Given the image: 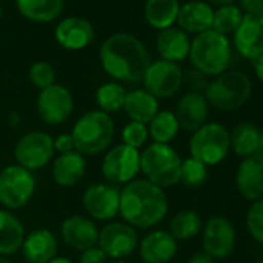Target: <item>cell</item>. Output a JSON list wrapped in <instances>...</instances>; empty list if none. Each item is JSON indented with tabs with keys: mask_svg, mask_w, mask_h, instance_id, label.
Instances as JSON below:
<instances>
[{
	"mask_svg": "<svg viewBox=\"0 0 263 263\" xmlns=\"http://www.w3.org/2000/svg\"><path fill=\"white\" fill-rule=\"evenodd\" d=\"M105 261H107V255L99 249V246H93L82 251L79 258V263H105Z\"/></svg>",
	"mask_w": 263,
	"mask_h": 263,
	"instance_id": "obj_40",
	"label": "cell"
},
{
	"mask_svg": "<svg viewBox=\"0 0 263 263\" xmlns=\"http://www.w3.org/2000/svg\"><path fill=\"white\" fill-rule=\"evenodd\" d=\"M237 192L248 201L263 198V155L255 154L243 158L234 177Z\"/></svg>",
	"mask_w": 263,
	"mask_h": 263,
	"instance_id": "obj_17",
	"label": "cell"
},
{
	"mask_svg": "<svg viewBox=\"0 0 263 263\" xmlns=\"http://www.w3.org/2000/svg\"><path fill=\"white\" fill-rule=\"evenodd\" d=\"M237 245V232L226 217H212L201 228V246L214 260L229 257Z\"/></svg>",
	"mask_w": 263,
	"mask_h": 263,
	"instance_id": "obj_10",
	"label": "cell"
},
{
	"mask_svg": "<svg viewBox=\"0 0 263 263\" xmlns=\"http://www.w3.org/2000/svg\"><path fill=\"white\" fill-rule=\"evenodd\" d=\"M21 249L28 263H48L56 257L58 238L48 229H36L25 237Z\"/></svg>",
	"mask_w": 263,
	"mask_h": 263,
	"instance_id": "obj_22",
	"label": "cell"
},
{
	"mask_svg": "<svg viewBox=\"0 0 263 263\" xmlns=\"http://www.w3.org/2000/svg\"><path fill=\"white\" fill-rule=\"evenodd\" d=\"M48 263H73V261L70 258H67V257H54Z\"/></svg>",
	"mask_w": 263,
	"mask_h": 263,
	"instance_id": "obj_47",
	"label": "cell"
},
{
	"mask_svg": "<svg viewBox=\"0 0 263 263\" xmlns=\"http://www.w3.org/2000/svg\"><path fill=\"white\" fill-rule=\"evenodd\" d=\"M208 180V167L200 163L198 160L189 157L181 161V171H180V183L184 187L195 189L200 187Z\"/></svg>",
	"mask_w": 263,
	"mask_h": 263,
	"instance_id": "obj_35",
	"label": "cell"
},
{
	"mask_svg": "<svg viewBox=\"0 0 263 263\" xmlns=\"http://www.w3.org/2000/svg\"><path fill=\"white\" fill-rule=\"evenodd\" d=\"M85 174V160L84 155L78 152L62 154L53 163V178L59 186L70 187L81 181Z\"/></svg>",
	"mask_w": 263,
	"mask_h": 263,
	"instance_id": "obj_27",
	"label": "cell"
},
{
	"mask_svg": "<svg viewBox=\"0 0 263 263\" xmlns=\"http://www.w3.org/2000/svg\"><path fill=\"white\" fill-rule=\"evenodd\" d=\"M64 8V0H17L19 13L33 22H51Z\"/></svg>",
	"mask_w": 263,
	"mask_h": 263,
	"instance_id": "obj_30",
	"label": "cell"
},
{
	"mask_svg": "<svg viewBox=\"0 0 263 263\" xmlns=\"http://www.w3.org/2000/svg\"><path fill=\"white\" fill-rule=\"evenodd\" d=\"M149 137V128L146 124L130 121L124 128H122V144L132 147V149H140Z\"/></svg>",
	"mask_w": 263,
	"mask_h": 263,
	"instance_id": "obj_37",
	"label": "cell"
},
{
	"mask_svg": "<svg viewBox=\"0 0 263 263\" xmlns=\"http://www.w3.org/2000/svg\"><path fill=\"white\" fill-rule=\"evenodd\" d=\"M54 155L53 138L45 132H30L24 135L14 149L16 161L27 171H39L45 167Z\"/></svg>",
	"mask_w": 263,
	"mask_h": 263,
	"instance_id": "obj_9",
	"label": "cell"
},
{
	"mask_svg": "<svg viewBox=\"0 0 263 263\" xmlns=\"http://www.w3.org/2000/svg\"><path fill=\"white\" fill-rule=\"evenodd\" d=\"M149 135L158 144H169L175 140L180 132L178 121L171 110H160L157 116L149 122Z\"/></svg>",
	"mask_w": 263,
	"mask_h": 263,
	"instance_id": "obj_32",
	"label": "cell"
},
{
	"mask_svg": "<svg viewBox=\"0 0 263 263\" xmlns=\"http://www.w3.org/2000/svg\"><path fill=\"white\" fill-rule=\"evenodd\" d=\"M0 17H2V7H0Z\"/></svg>",
	"mask_w": 263,
	"mask_h": 263,
	"instance_id": "obj_51",
	"label": "cell"
},
{
	"mask_svg": "<svg viewBox=\"0 0 263 263\" xmlns=\"http://www.w3.org/2000/svg\"><path fill=\"white\" fill-rule=\"evenodd\" d=\"M203 228V221L201 217L192 211V209H184L177 212L169 224V234L175 238V240H191L194 237H197L200 234Z\"/></svg>",
	"mask_w": 263,
	"mask_h": 263,
	"instance_id": "obj_31",
	"label": "cell"
},
{
	"mask_svg": "<svg viewBox=\"0 0 263 263\" xmlns=\"http://www.w3.org/2000/svg\"><path fill=\"white\" fill-rule=\"evenodd\" d=\"M214 10L206 2H187L180 7L177 22L184 33H204L212 28Z\"/></svg>",
	"mask_w": 263,
	"mask_h": 263,
	"instance_id": "obj_23",
	"label": "cell"
},
{
	"mask_svg": "<svg viewBox=\"0 0 263 263\" xmlns=\"http://www.w3.org/2000/svg\"><path fill=\"white\" fill-rule=\"evenodd\" d=\"M189 58L195 70L215 78L229 68L232 59L231 42L228 36L208 30L194 37L191 42Z\"/></svg>",
	"mask_w": 263,
	"mask_h": 263,
	"instance_id": "obj_3",
	"label": "cell"
},
{
	"mask_svg": "<svg viewBox=\"0 0 263 263\" xmlns=\"http://www.w3.org/2000/svg\"><path fill=\"white\" fill-rule=\"evenodd\" d=\"M241 19H243V13L234 4L232 5L220 7L217 11H214L212 28L211 30L226 36V34L234 33L237 30V27L240 25Z\"/></svg>",
	"mask_w": 263,
	"mask_h": 263,
	"instance_id": "obj_34",
	"label": "cell"
},
{
	"mask_svg": "<svg viewBox=\"0 0 263 263\" xmlns=\"http://www.w3.org/2000/svg\"><path fill=\"white\" fill-rule=\"evenodd\" d=\"M144 90L157 99L174 96L183 85L181 68L169 61H157L149 65L144 78Z\"/></svg>",
	"mask_w": 263,
	"mask_h": 263,
	"instance_id": "obj_11",
	"label": "cell"
},
{
	"mask_svg": "<svg viewBox=\"0 0 263 263\" xmlns=\"http://www.w3.org/2000/svg\"><path fill=\"white\" fill-rule=\"evenodd\" d=\"M140 171V154L125 144L107 152L102 161V175L113 184L130 183Z\"/></svg>",
	"mask_w": 263,
	"mask_h": 263,
	"instance_id": "obj_12",
	"label": "cell"
},
{
	"mask_svg": "<svg viewBox=\"0 0 263 263\" xmlns=\"http://www.w3.org/2000/svg\"><path fill=\"white\" fill-rule=\"evenodd\" d=\"M56 41L67 50H82L95 39L93 25L82 17H67L54 30Z\"/></svg>",
	"mask_w": 263,
	"mask_h": 263,
	"instance_id": "obj_19",
	"label": "cell"
},
{
	"mask_svg": "<svg viewBox=\"0 0 263 263\" xmlns=\"http://www.w3.org/2000/svg\"><path fill=\"white\" fill-rule=\"evenodd\" d=\"M169 211L164 191L147 180H135L119 192V214L132 228L149 229L163 221Z\"/></svg>",
	"mask_w": 263,
	"mask_h": 263,
	"instance_id": "obj_1",
	"label": "cell"
},
{
	"mask_svg": "<svg viewBox=\"0 0 263 263\" xmlns=\"http://www.w3.org/2000/svg\"><path fill=\"white\" fill-rule=\"evenodd\" d=\"M181 158L169 144L154 143L140 154V171L146 180L158 187H171L180 183Z\"/></svg>",
	"mask_w": 263,
	"mask_h": 263,
	"instance_id": "obj_6",
	"label": "cell"
},
{
	"mask_svg": "<svg viewBox=\"0 0 263 263\" xmlns=\"http://www.w3.org/2000/svg\"><path fill=\"white\" fill-rule=\"evenodd\" d=\"M0 263H11L8 258H5V257H2V255H0Z\"/></svg>",
	"mask_w": 263,
	"mask_h": 263,
	"instance_id": "obj_49",
	"label": "cell"
},
{
	"mask_svg": "<svg viewBox=\"0 0 263 263\" xmlns=\"http://www.w3.org/2000/svg\"><path fill=\"white\" fill-rule=\"evenodd\" d=\"M27 263H28V261H27Z\"/></svg>",
	"mask_w": 263,
	"mask_h": 263,
	"instance_id": "obj_53",
	"label": "cell"
},
{
	"mask_svg": "<svg viewBox=\"0 0 263 263\" xmlns=\"http://www.w3.org/2000/svg\"><path fill=\"white\" fill-rule=\"evenodd\" d=\"M36 180L33 174L19 164L0 172V203L8 209L24 208L33 197Z\"/></svg>",
	"mask_w": 263,
	"mask_h": 263,
	"instance_id": "obj_8",
	"label": "cell"
},
{
	"mask_svg": "<svg viewBox=\"0 0 263 263\" xmlns=\"http://www.w3.org/2000/svg\"><path fill=\"white\" fill-rule=\"evenodd\" d=\"M125 90L121 84L107 82L96 90V104L104 113H115L124 107Z\"/></svg>",
	"mask_w": 263,
	"mask_h": 263,
	"instance_id": "obj_33",
	"label": "cell"
},
{
	"mask_svg": "<svg viewBox=\"0 0 263 263\" xmlns=\"http://www.w3.org/2000/svg\"><path fill=\"white\" fill-rule=\"evenodd\" d=\"M61 234L64 241L70 248L76 251H85L88 248L96 246L99 231L90 218L82 215H73L62 223Z\"/></svg>",
	"mask_w": 263,
	"mask_h": 263,
	"instance_id": "obj_20",
	"label": "cell"
},
{
	"mask_svg": "<svg viewBox=\"0 0 263 263\" xmlns=\"http://www.w3.org/2000/svg\"><path fill=\"white\" fill-rule=\"evenodd\" d=\"M73 96L64 85L53 84L41 90L37 98V113L44 122L56 125L65 122L73 111Z\"/></svg>",
	"mask_w": 263,
	"mask_h": 263,
	"instance_id": "obj_13",
	"label": "cell"
},
{
	"mask_svg": "<svg viewBox=\"0 0 263 263\" xmlns=\"http://www.w3.org/2000/svg\"><path fill=\"white\" fill-rule=\"evenodd\" d=\"M238 8L245 14L263 13V0H238Z\"/></svg>",
	"mask_w": 263,
	"mask_h": 263,
	"instance_id": "obj_42",
	"label": "cell"
},
{
	"mask_svg": "<svg viewBox=\"0 0 263 263\" xmlns=\"http://www.w3.org/2000/svg\"><path fill=\"white\" fill-rule=\"evenodd\" d=\"M54 79H56V76H54V68L51 67V64L41 61V62H36V64L31 65V68H30V81L33 82L34 87L44 90V88L53 85Z\"/></svg>",
	"mask_w": 263,
	"mask_h": 263,
	"instance_id": "obj_38",
	"label": "cell"
},
{
	"mask_svg": "<svg viewBox=\"0 0 263 263\" xmlns=\"http://www.w3.org/2000/svg\"><path fill=\"white\" fill-rule=\"evenodd\" d=\"M174 115L178 121L180 128L194 134L195 130H198L201 125L208 122L209 104L203 93L187 91L178 101Z\"/></svg>",
	"mask_w": 263,
	"mask_h": 263,
	"instance_id": "obj_18",
	"label": "cell"
},
{
	"mask_svg": "<svg viewBox=\"0 0 263 263\" xmlns=\"http://www.w3.org/2000/svg\"><path fill=\"white\" fill-rule=\"evenodd\" d=\"M209 4H214V5H220V7H224V5H232L235 0H208Z\"/></svg>",
	"mask_w": 263,
	"mask_h": 263,
	"instance_id": "obj_45",
	"label": "cell"
},
{
	"mask_svg": "<svg viewBox=\"0 0 263 263\" xmlns=\"http://www.w3.org/2000/svg\"><path fill=\"white\" fill-rule=\"evenodd\" d=\"M187 263H215V260L204 251H200V252H195L194 255H191Z\"/></svg>",
	"mask_w": 263,
	"mask_h": 263,
	"instance_id": "obj_43",
	"label": "cell"
},
{
	"mask_svg": "<svg viewBox=\"0 0 263 263\" xmlns=\"http://www.w3.org/2000/svg\"><path fill=\"white\" fill-rule=\"evenodd\" d=\"M180 11L178 0H147L144 16L149 25L157 30H167L177 22Z\"/></svg>",
	"mask_w": 263,
	"mask_h": 263,
	"instance_id": "obj_29",
	"label": "cell"
},
{
	"mask_svg": "<svg viewBox=\"0 0 263 263\" xmlns=\"http://www.w3.org/2000/svg\"><path fill=\"white\" fill-rule=\"evenodd\" d=\"M252 93L249 76L240 70H226L209 81L204 98L209 107L220 111H232L243 107Z\"/></svg>",
	"mask_w": 263,
	"mask_h": 263,
	"instance_id": "obj_4",
	"label": "cell"
},
{
	"mask_svg": "<svg viewBox=\"0 0 263 263\" xmlns=\"http://www.w3.org/2000/svg\"><path fill=\"white\" fill-rule=\"evenodd\" d=\"M183 84L189 88V91L204 95V91L209 85V81H208V76L203 74L201 71H198L195 68H189V70L183 71Z\"/></svg>",
	"mask_w": 263,
	"mask_h": 263,
	"instance_id": "obj_39",
	"label": "cell"
},
{
	"mask_svg": "<svg viewBox=\"0 0 263 263\" xmlns=\"http://www.w3.org/2000/svg\"><path fill=\"white\" fill-rule=\"evenodd\" d=\"M254 71H255L257 79L263 84V54L254 61Z\"/></svg>",
	"mask_w": 263,
	"mask_h": 263,
	"instance_id": "obj_44",
	"label": "cell"
},
{
	"mask_svg": "<svg viewBox=\"0 0 263 263\" xmlns=\"http://www.w3.org/2000/svg\"><path fill=\"white\" fill-rule=\"evenodd\" d=\"M255 263H263V258H261V260H257Z\"/></svg>",
	"mask_w": 263,
	"mask_h": 263,
	"instance_id": "obj_50",
	"label": "cell"
},
{
	"mask_svg": "<svg viewBox=\"0 0 263 263\" xmlns=\"http://www.w3.org/2000/svg\"><path fill=\"white\" fill-rule=\"evenodd\" d=\"M54 144V152L58 151L61 155L62 154H68V152H74V141L71 134H62L59 135L56 140H53Z\"/></svg>",
	"mask_w": 263,
	"mask_h": 263,
	"instance_id": "obj_41",
	"label": "cell"
},
{
	"mask_svg": "<svg viewBox=\"0 0 263 263\" xmlns=\"http://www.w3.org/2000/svg\"><path fill=\"white\" fill-rule=\"evenodd\" d=\"M157 50H158L160 56L163 58V61L177 64L180 61H184L189 56L191 41L183 30L167 28L158 34Z\"/></svg>",
	"mask_w": 263,
	"mask_h": 263,
	"instance_id": "obj_24",
	"label": "cell"
},
{
	"mask_svg": "<svg viewBox=\"0 0 263 263\" xmlns=\"http://www.w3.org/2000/svg\"><path fill=\"white\" fill-rule=\"evenodd\" d=\"M25 240V229L17 217L8 211H0V255L16 254Z\"/></svg>",
	"mask_w": 263,
	"mask_h": 263,
	"instance_id": "obj_28",
	"label": "cell"
},
{
	"mask_svg": "<svg viewBox=\"0 0 263 263\" xmlns=\"http://www.w3.org/2000/svg\"><path fill=\"white\" fill-rule=\"evenodd\" d=\"M246 231L251 238L260 245H263V198L252 201L246 212Z\"/></svg>",
	"mask_w": 263,
	"mask_h": 263,
	"instance_id": "obj_36",
	"label": "cell"
},
{
	"mask_svg": "<svg viewBox=\"0 0 263 263\" xmlns=\"http://www.w3.org/2000/svg\"><path fill=\"white\" fill-rule=\"evenodd\" d=\"M258 138L260 128L257 124L251 121H241L229 132L231 151L241 160L252 157L258 154Z\"/></svg>",
	"mask_w": 263,
	"mask_h": 263,
	"instance_id": "obj_26",
	"label": "cell"
},
{
	"mask_svg": "<svg viewBox=\"0 0 263 263\" xmlns=\"http://www.w3.org/2000/svg\"><path fill=\"white\" fill-rule=\"evenodd\" d=\"M177 249V240L161 229L149 232L140 243V255L146 263H169Z\"/></svg>",
	"mask_w": 263,
	"mask_h": 263,
	"instance_id": "obj_21",
	"label": "cell"
},
{
	"mask_svg": "<svg viewBox=\"0 0 263 263\" xmlns=\"http://www.w3.org/2000/svg\"><path fill=\"white\" fill-rule=\"evenodd\" d=\"M99 249L111 258H122L134 252L138 246V237L130 224L119 221L105 224L98 235Z\"/></svg>",
	"mask_w": 263,
	"mask_h": 263,
	"instance_id": "obj_14",
	"label": "cell"
},
{
	"mask_svg": "<svg viewBox=\"0 0 263 263\" xmlns=\"http://www.w3.org/2000/svg\"><path fill=\"white\" fill-rule=\"evenodd\" d=\"M113 263H122V261H113Z\"/></svg>",
	"mask_w": 263,
	"mask_h": 263,
	"instance_id": "obj_52",
	"label": "cell"
},
{
	"mask_svg": "<svg viewBox=\"0 0 263 263\" xmlns=\"http://www.w3.org/2000/svg\"><path fill=\"white\" fill-rule=\"evenodd\" d=\"M232 42L241 58L249 61L260 58L263 54V13L243 14Z\"/></svg>",
	"mask_w": 263,
	"mask_h": 263,
	"instance_id": "obj_15",
	"label": "cell"
},
{
	"mask_svg": "<svg viewBox=\"0 0 263 263\" xmlns=\"http://www.w3.org/2000/svg\"><path fill=\"white\" fill-rule=\"evenodd\" d=\"M258 154L263 155V128H260V138H258Z\"/></svg>",
	"mask_w": 263,
	"mask_h": 263,
	"instance_id": "obj_48",
	"label": "cell"
},
{
	"mask_svg": "<svg viewBox=\"0 0 263 263\" xmlns=\"http://www.w3.org/2000/svg\"><path fill=\"white\" fill-rule=\"evenodd\" d=\"M127 116L141 124H149L160 111L158 99L154 98L146 90H134L125 93V101L122 107Z\"/></svg>",
	"mask_w": 263,
	"mask_h": 263,
	"instance_id": "obj_25",
	"label": "cell"
},
{
	"mask_svg": "<svg viewBox=\"0 0 263 263\" xmlns=\"http://www.w3.org/2000/svg\"><path fill=\"white\" fill-rule=\"evenodd\" d=\"M189 152L206 167L223 163L231 152L229 130L218 121L206 122L192 134Z\"/></svg>",
	"mask_w": 263,
	"mask_h": 263,
	"instance_id": "obj_7",
	"label": "cell"
},
{
	"mask_svg": "<svg viewBox=\"0 0 263 263\" xmlns=\"http://www.w3.org/2000/svg\"><path fill=\"white\" fill-rule=\"evenodd\" d=\"M102 68L115 79L124 82L143 81L151 58L144 45L132 34L118 33L110 36L101 47Z\"/></svg>",
	"mask_w": 263,
	"mask_h": 263,
	"instance_id": "obj_2",
	"label": "cell"
},
{
	"mask_svg": "<svg viewBox=\"0 0 263 263\" xmlns=\"http://www.w3.org/2000/svg\"><path fill=\"white\" fill-rule=\"evenodd\" d=\"M115 134V124L108 113L91 110L82 115L73 127L74 149L81 155H98L104 152Z\"/></svg>",
	"mask_w": 263,
	"mask_h": 263,
	"instance_id": "obj_5",
	"label": "cell"
},
{
	"mask_svg": "<svg viewBox=\"0 0 263 263\" xmlns=\"http://www.w3.org/2000/svg\"><path fill=\"white\" fill-rule=\"evenodd\" d=\"M84 209L96 220H110L119 214V191L113 184H91L82 195Z\"/></svg>",
	"mask_w": 263,
	"mask_h": 263,
	"instance_id": "obj_16",
	"label": "cell"
},
{
	"mask_svg": "<svg viewBox=\"0 0 263 263\" xmlns=\"http://www.w3.org/2000/svg\"><path fill=\"white\" fill-rule=\"evenodd\" d=\"M10 124L14 125V127L21 124V116H19L17 111H13V113H11V116H10Z\"/></svg>",
	"mask_w": 263,
	"mask_h": 263,
	"instance_id": "obj_46",
	"label": "cell"
}]
</instances>
